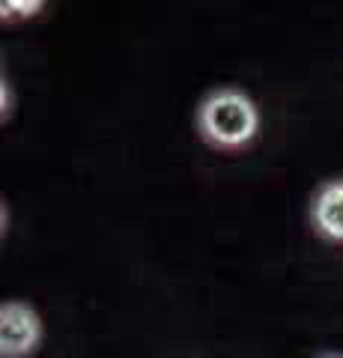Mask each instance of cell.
Masks as SVG:
<instances>
[{"label": "cell", "mask_w": 343, "mask_h": 358, "mask_svg": "<svg viewBox=\"0 0 343 358\" xmlns=\"http://www.w3.org/2000/svg\"><path fill=\"white\" fill-rule=\"evenodd\" d=\"M197 126L212 147L239 150L254 141L260 129V114L257 105L239 90H215L197 108Z\"/></svg>", "instance_id": "6da1fadb"}, {"label": "cell", "mask_w": 343, "mask_h": 358, "mask_svg": "<svg viewBox=\"0 0 343 358\" xmlns=\"http://www.w3.org/2000/svg\"><path fill=\"white\" fill-rule=\"evenodd\" d=\"M42 341L39 313L24 301H6L0 308V355L3 358H24Z\"/></svg>", "instance_id": "7a4b0ae2"}, {"label": "cell", "mask_w": 343, "mask_h": 358, "mask_svg": "<svg viewBox=\"0 0 343 358\" xmlns=\"http://www.w3.org/2000/svg\"><path fill=\"white\" fill-rule=\"evenodd\" d=\"M311 215H314V227L326 239L343 242V179L319 188L314 197Z\"/></svg>", "instance_id": "3957f363"}, {"label": "cell", "mask_w": 343, "mask_h": 358, "mask_svg": "<svg viewBox=\"0 0 343 358\" xmlns=\"http://www.w3.org/2000/svg\"><path fill=\"white\" fill-rule=\"evenodd\" d=\"M6 9H21V15H36V9H42V3H15V0H6Z\"/></svg>", "instance_id": "277c9868"}, {"label": "cell", "mask_w": 343, "mask_h": 358, "mask_svg": "<svg viewBox=\"0 0 343 358\" xmlns=\"http://www.w3.org/2000/svg\"><path fill=\"white\" fill-rule=\"evenodd\" d=\"M323 358H343V355H323Z\"/></svg>", "instance_id": "5b68a950"}]
</instances>
